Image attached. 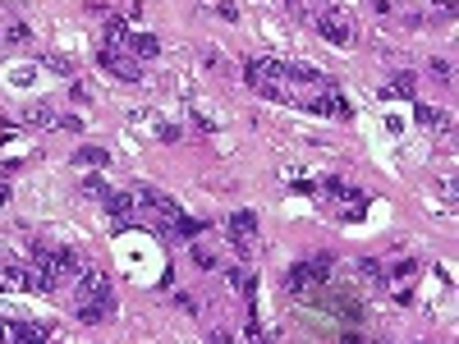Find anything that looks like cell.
Listing matches in <instances>:
<instances>
[{"label": "cell", "instance_id": "22", "mask_svg": "<svg viewBox=\"0 0 459 344\" xmlns=\"http://www.w3.org/2000/svg\"><path fill=\"white\" fill-rule=\"evenodd\" d=\"M0 340H5V326H0Z\"/></svg>", "mask_w": 459, "mask_h": 344}, {"label": "cell", "instance_id": "10", "mask_svg": "<svg viewBox=\"0 0 459 344\" xmlns=\"http://www.w3.org/2000/svg\"><path fill=\"white\" fill-rule=\"evenodd\" d=\"M19 289H32V276L19 262H0V294H19Z\"/></svg>", "mask_w": 459, "mask_h": 344}, {"label": "cell", "instance_id": "7", "mask_svg": "<svg viewBox=\"0 0 459 344\" xmlns=\"http://www.w3.org/2000/svg\"><path fill=\"white\" fill-rule=\"evenodd\" d=\"M101 69L110 73V79H120V83H143V64H138V56H129L125 47H106L101 51Z\"/></svg>", "mask_w": 459, "mask_h": 344}, {"label": "cell", "instance_id": "17", "mask_svg": "<svg viewBox=\"0 0 459 344\" xmlns=\"http://www.w3.org/2000/svg\"><path fill=\"white\" fill-rule=\"evenodd\" d=\"M391 92H395V97H413V73H409V69H404V73H395Z\"/></svg>", "mask_w": 459, "mask_h": 344}, {"label": "cell", "instance_id": "8", "mask_svg": "<svg viewBox=\"0 0 459 344\" xmlns=\"http://www.w3.org/2000/svg\"><path fill=\"white\" fill-rule=\"evenodd\" d=\"M101 202H106V216H110V225H115V229L138 225V202H134V194H120V188H106Z\"/></svg>", "mask_w": 459, "mask_h": 344}, {"label": "cell", "instance_id": "2", "mask_svg": "<svg viewBox=\"0 0 459 344\" xmlns=\"http://www.w3.org/2000/svg\"><path fill=\"white\" fill-rule=\"evenodd\" d=\"M74 289V317L79 322H110L115 317V294H110V280L97 271L92 262H83L69 280Z\"/></svg>", "mask_w": 459, "mask_h": 344}, {"label": "cell", "instance_id": "11", "mask_svg": "<svg viewBox=\"0 0 459 344\" xmlns=\"http://www.w3.org/2000/svg\"><path fill=\"white\" fill-rule=\"evenodd\" d=\"M5 340L10 344H37V340H51V331L32 326V322H5Z\"/></svg>", "mask_w": 459, "mask_h": 344}, {"label": "cell", "instance_id": "20", "mask_svg": "<svg viewBox=\"0 0 459 344\" xmlns=\"http://www.w3.org/2000/svg\"><path fill=\"white\" fill-rule=\"evenodd\" d=\"M5 37H10V42H28V28L14 23V28H5Z\"/></svg>", "mask_w": 459, "mask_h": 344}, {"label": "cell", "instance_id": "6", "mask_svg": "<svg viewBox=\"0 0 459 344\" xmlns=\"http://www.w3.org/2000/svg\"><path fill=\"white\" fill-rule=\"evenodd\" d=\"M331 271H335V257L331 253H317L313 262L294 266V271L285 276V285H290L294 298H313V294H322V285L331 280Z\"/></svg>", "mask_w": 459, "mask_h": 344}, {"label": "cell", "instance_id": "14", "mask_svg": "<svg viewBox=\"0 0 459 344\" xmlns=\"http://www.w3.org/2000/svg\"><path fill=\"white\" fill-rule=\"evenodd\" d=\"M225 276H230V285H235V289H239L244 298H257V280H253V276L244 271V266H230Z\"/></svg>", "mask_w": 459, "mask_h": 344}, {"label": "cell", "instance_id": "9", "mask_svg": "<svg viewBox=\"0 0 459 344\" xmlns=\"http://www.w3.org/2000/svg\"><path fill=\"white\" fill-rule=\"evenodd\" d=\"M230 239H235L239 257H253V248H257V216L253 211H235V216H230Z\"/></svg>", "mask_w": 459, "mask_h": 344}, {"label": "cell", "instance_id": "18", "mask_svg": "<svg viewBox=\"0 0 459 344\" xmlns=\"http://www.w3.org/2000/svg\"><path fill=\"white\" fill-rule=\"evenodd\" d=\"M83 194H88V198H101V194H106V184H101L97 175H88V179H83Z\"/></svg>", "mask_w": 459, "mask_h": 344}, {"label": "cell", "instance_id": "21", "mask_svg": "<svg viewBox=\"0 0 459 344\" xmlns=\"http://www.w3.org/2000/svg\"><path fill=\"white\" fill-rule=\"evenodd\" d=\"M285 10L290 14H308V0H285Z\"/></svg>", "mask_w": 459, "mask_h": 344}, {"label": "cell", "instance_id": "13", "mask_svg": "<svg viewBox=\"0 0 459 344\" xmlns=\"http://www.w3.org/2000/svg\"><path fill=\"white\" fill-rule=\"evenodd\" d=\"M418 125H423L428 133H450V115L432 110V106H418Z\"/></svg>", "mask_w": 459, "mask_h": 344}, {"label": "cell", "instance_id": "19", "mask_svg": "<svg viewBox=\"0 0 459 344\" xmlns=\"http://www.w3.org/2000/svg\"><path fill=\"white\" fill-rule=\"evenodd\" d=\"M432 73H437V83H450V60L437 56V60H432Z\"/></svg>", "mask_w": 459, "mask_h": 344}, {"label": "cell", "instance_id": "3", "mask_svg": "<svg viewBox=\"0 0 459 344\" xmlns=\"http://www.w3.org/2000/svg\"><path fill=\"white\" fill-rule=\"evenodd\" d=\"M79 266H83L79 253H65V248H51V244H32V285L37 289H65Z\"/></svg>", "mask_w": 459, "mask_h": 344}, {"label": "cell", "instance_id": "5", "mask_svg": "<svg viewBox=\"0 0 459 344\" xmlns=\"http://www.w3.org/2000/svg\"><path fill=\"white\" fill-rule=\"evenodd\" d=\"M317 194H322V202H326L340 220H363V216H368V194H363V188H354V184L322 179Z\"/></svg>", "mask_w": 459, "mask_h": 344}, {"label": "cell", "instance_id": "16", "mask_svg": "<svg viewBox=\"0 0 459 344\" xmlns=\"http://www.w3.org/2000/svg\"><path fill=\"white\" fill-rule=\"evenodd\" d=\"M74 157H79L83 166H106V161H110V157H106L101 147H83V151H74Z\"/></svg>", "mask_w": 459, "mask_h": 344}, {"label": "cell", "instance_id": "1", "mask_svg": "<svg viewBox=\"0 0 459 344\" xmlns=\"http://www.w3.org/2000/svg\"><path fill=\"white\" fill-rule=\"evenodd\" d=\"M134 202H138V225L157 229V235H184V239H198L203 235V225L188 216L170 194H161V188H152V184L134 188Z\"/></svg>", "mask_w": 459, "mask_h": 344}, {"label": "cell", "instance_id": "12", "mask_svg": "<svg viewBox=\"0 0 459 344\" xmlns=\"http://www.w3.org/2000/svg\"><path fill=\"white\" fill-rule=\"evenodd\" d=\"M125 47H129V51H134L138 60H157V56H161V42H157V37H152V32H134Z\"/></svg>", "mask_w": 459, "mask_h": 344}, {"label": "cell", "instance_id": "4", "mask_svg": "<svg viewBox=\"0 0 459 344\" xmlns=\"http://www.w3.org/2000/svg\"><path fill=\"white\" fill-rule=\"evenodd\" d=\"M303 19H313L317 32L326 37L331 47H340V51H350V47L359 42L354 19L344 14V5H335V0H308V14H303Z\"/></svg>", "mask_w": 459, "mask_h": 344}, {"label": "cell", "instance_id": "15", "mask_svg": "<svg viewBox=\"0 0 459 344\" xmlns=\"http://www.w3.org/2000/svg\"><path fill=\"white\" fill-rule=\"evenodd\" d=\"M194 262L203 266V271H216V266H221V262H216V253H212L207 244H194Z\"/></svg>", "mask_w": 459, "mask_h": 344}]
</instances>
